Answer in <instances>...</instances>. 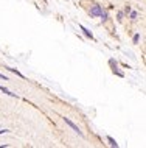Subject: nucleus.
Instances as JSON below:
<instances>
[{
	"mask_svg": "<svg viewBox=\"0 0 146 148\" xmlns=\"http://www.w3.org/2000/svg\"><path fill=\"white\" fill-rule=\"evenodd\" d=\"M0 90H2L3 94H6V95H9V97H17V94H13V92H9L8 89H5L3 86H0Z\"/></svg>",
	"mask_w": 146,
	"mask_h": 148,
	"instance_id": "obj_3",
	"label": "nucleus"
},
{
	"mask_svg": "<svg viewBox=\"0 0 146 148\" xmlns=\"http://www.w3.org/2000/svg\"><path fill=\"white\" fill-rule=\"evenodd\" d=\"M107 140H109V143H110V147H115V148H117V147H118V143H117V142H115V140H114L112 137H107Z\"/></svg>",
	"mask_w": 146,
	"mask_h": 148,
	"instance_id": "obj_6",
	"label": "nucleus"
},
{
	"mask_svg": "<svg viewBox=\"0 0 146 148\" xmlns=\"http://www.w3.org/2000/svg\"><path fill=\"white\" fill-rule=\"evenodd\" d=\"M64 122H65V123H67V125H68V126H70V128H72V130H73V131H76V132H78V134H79V136H82V131H81V130H79V128H78V126H76V125H75V123H73V122H72V120H70V119H64Z\"/></svg>",
	"mask_w": 146,
	"mask_h": 148,
	"instance_id": "obj_1",
	"label": "nucleus"
},
{
	"mask_svg": "<svg viewBox=\"0 0 146 148\" xmlns=\"http://www.w3.org/2000/svg\"><path fill=\"white\" fill-rule=\"evenodd\" d=\"M101 6H99V5H93V6H92V8H90V16H99V14H101Z\"/></svg>",
	"mask_w": 146,
	"mask_h": 148,
	"instance_id": "obj_2",
	"label": "nucleus"
},
{
	"mask_svg": "<svg viewBox=\"0 0 146 148\" xmlns=\"http://www.w3.org/2000/svg\"><path fill=\"white\" fill-rule=\"evenodd\" d=\"M118 20H123V13H118Z\"/></svg>",
	"mask_w": 146,
	"mask_h": 148,
	"instance_id": "obj_9",
	"label": "nucleus"
},
{
	"mask_svg": "<svg viewBox=\"0 0 146 148\" xmlns=\"http://www.w3.org/2000/svg\"><path fill=\"white\" fill-rule=\"evenodd\" d=\"M81 30L84 31V35H86L87 37H90V39H93V35H92V33H90V31H89V30H87V28H84L82 25H81Z\"/></svg>",
	"mask_w": 146,
	"mask_h": 148,
	"instance_id": "obj_4",
	"label": "nucleus"
},
{
	"mask_svg": "<svg viewBox=\"0 0 146 148\" xmlns=\"http://www.w3.org/2000/svg\"><path fill=\"white\" fill-rule=\"evenodd\" d=\"M6 69H8V70H11V72H14V73H16L17 77H20V78H25L24 75H22V73H20V72H19V70H16V69H11V67H6Z\"/></svg>",
	"mask_w": 146,
	"mask_h": 148,
	"instance_id": "obj_5",
	"label": "nucleus"
},
{
	"mask_svg": "<svg viewBox=\"0 0 146 148\" xmlns=\"http://www.w3.org/2000/svg\"><path fill=\"white\" fill-rule=\"evenodd\" d=\"M99 16H101L103 20H107V13H103V11H101V14H99Z\"/></svg>",
	"mask_w": 146,
	"mask_h": 148,
	"instance_id": "obj_7",
	"label": "nucleus"
},
{
	"mask_svg": "<svg viewBox=\"0 0 146 148\" xmlns=\"http://www.w3.org/2000/svg\"><path fill=\"white\" fill-rule=\"evenodd\" d=\"M0 78H2L3 81H8V78H6V77H5V75H3V73H0Z\"/></svg>",
	"mask_w": 146,
	"mask_h": 148,
	"instance_id": "obj_8",
	"label": "nucleus"
}]
</instances>
